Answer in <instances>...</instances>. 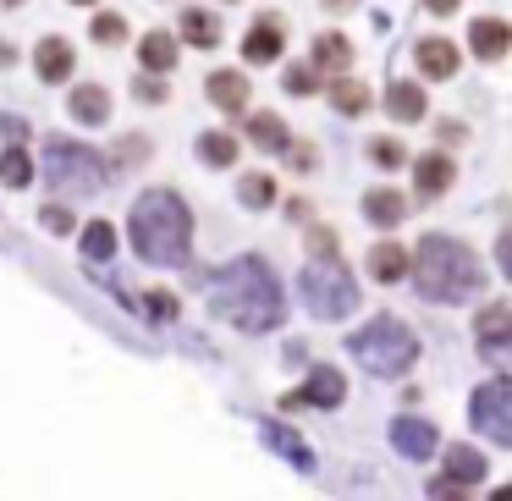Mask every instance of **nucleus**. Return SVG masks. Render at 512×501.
<instances>
[{"label":"nucleus","mask_w":512,"mask_h":501,"mask_svg":"<svg viewBox=\"0 0 512 501\" xmlns=\"http://www.w3.org/2000/svg\"><path fill=\"white\" fill-rule=\"evenodd\" d=\"M210 292H215V314L232 320L237 331H270V325H281V309H287L281 281L270 276L265 259H237V265H226Z\"/></svg>","instance_id":"f257e3e1"},{"label":"nucleus","mask_w":512,"mask_h":501,"mask_svg":"<svg viewBox=\"0 0 512 501\" xmlns=\"http://www.w3.org/2000/svg\"><path fill=\"white\" fill-rule=\"evenodd\" d=\"M270 199H276V182L270 177H243V204L248 210H265Z\"/></svg>","instance_id":"2f4dec72"},{"label":"nucleus","mask_w":512,"mask_h":501,"mask_svg":"<svg viewBox=\"0 0 512 501\" xmlns=\"http://www.w3.org/2000/svg\"><path fill=\"white\" fill-rule=\"evenodd\" d=\"M83 254H89L94 265H105V259L116 254V226L111 221H89V226H83Z\"/></svg>","instance_id":"393cba45"},{"label":"nucleus","mask_w":512,"mask_h":501,"mask_svg":"<svg viewBox=\"0 0 512 501\" xmlns=\"http://www.w3.org/2000/svg\"><path fill=\"white\" fill-rule=\"evenodd\" d=\"M369 160H375V166H402V144H391V138L380 144L375 138V144H369Z\"/></svg>","instance_id":"473e14b6"},{"label":"nucleus","mask_w":512,"mask_h":501,"mask_svg":"<svg viewBox=\"0 0 512 501\" xmlns=\"http://www.w3.org/2000/svg\"><path fill=\"white\" fill-rule=\"evenodd\" d=\"M342 397H347V380H342V369H331V364H314L309 386L298 391V402H314V408H336Z\"/></svg>","instance_id":"9d476101"},{"label":"nucleus","mask_w":512,"mask_h":501,"mask_svg":"<svg viewBox=\"0 0 512 501\" xmlns=\"http://www.w3.org/2000/svg\"><path fill=\"white\" fill-rule=\"evenodd\" d=\"M265 441L276 446L281 457H292V463H298V468H309V463H314V457H309V446H303V441H298V435H292V430H281V424H265Z\"/></svg>","instance_id":"c85d7f7f"},{"label":"nucleus","mask_w":512,"mask_h":501,"mask_svg":"<svg viewBox=\"0 0 512 501\" xmlns=\"http://www.w3.org/2000/svg\"><path fill=\"white\" fill-rule=\"evenodd\" d=\"M303 303H309L320 320H342V314L358 309V281L336 265V254L314 259V265L303 270Z\"/></svg>","instance_id":"39448f33"},{"label":"nucleus","mask_w":512,"mask_h":501,"mask_svg":"<svg viewBox=\"0 0 512 501\" xmlns=\"http://www.w3.org/2000/svg\"><path fill=\"white\" fill-rule=\"evenodd\" d=\"M6 6H23V0H6Z\"/></svg>","instance_id":"79ce46f5"},{"label":"nucleus","mask_w":512,"mask_h":501,"mask_svg":"<svg viewBox=\"0 0 512 501\" xmlns=\"http://www.w3.org/2000/svg\"><path fill=\"white\" fill-rule=\"evenodd\" d=\"M182 39H188V45H199V50H215V45H221V23H215L210 12H199V6H193V12H182Z\"/></svg>","instance_id":"412c9836"},{"label":"nucleus","mask_w":512,"mask_h":501,"mask_svg":"<svg viewBox=\"0 0 512 501\" xmlns=\"http://www.w3.org/2000/svg\"><path fill=\"white\" fill-rule=\"evenodd\" d=\"M34 72L45 83H67L72 78V45L67 39H45V45L34 50Z\"/></svg>","instance_id":"f8f14e48"},{"label":"nucleus","mask_w":512,"mask_h":501,"mask_svg":"<svg viewBox=\"0 0 512 501\" xmlns=\"http://www.w3.org/2000/svg\"><path fill=\"white\" fill-rule=\"evenodd\" d=\"M391 446H397L402 457H430L435 446H441V435H435L424 419H397L391 424Z\"/></svg>","instance_id":"9b49d317"},{"label":"nucleus","mask_w":512,"mask_h":501,"mask_svg":"<svg viewBox=\"0 0 512 501\" xmlns=\"http://www.w3.org/2000/svg\"><path fill=\"white\" fill-rule=\"evenodd\" d=\"M468 45H474V56L501 61V56H507V45H512V28H507V23H496V17H485V23L468 28Z\"/></svg>","instance_id":"ddd939ff"},{"label":"nucleus","mask_w":512,"mask_h":501,"mask_svg":"<svg viewBox=\"0 0 512 501\" xmlns=\"http://www.w3.org/2000/svg\"><path fill=\"white\" fill-rule=\"evenodd\" d=\"M204 89H210V100L221 105V111H232V116L248 111V78H243V72H215Z\"/></svg>","instance_id":"f3484780"},{"label":"nucleus","mask_w":512,"mask_h":501,"mask_svg":"<svg viewBox=\"0 0 512 501\" xmlns=\"http://www.w3.org/2000/svg\"><path fill=\"white\" fill-rule=\"evenodd\" d=\"M331 100H336V111H342V116H364L369 111V89H364V83H353V78H336L331 83Z\"/></svg>","instance_id":"bb28decb"},{"label":"nucleus","mask_w":512,"mask_h":501,"mask_svg":"<svg viewBox=\"0 0 512 501\" xmlns=\"http://www.w3.org/2000/svg\"><path fill=\"white\" fill-rule=\"evenodd\" d=\"M347 61H353V45H347L342 34H320V39H314V67L347 72Z\"/></svg>","instance_id":"5701e85b"},{"label":"nucleus","mask_w":512,"mask_h":501,"mask_svg":"<svg viewBox=\"0 0 512 501\" xmlns=\"http://www.w3.org/2000/svg\"><path fill=\"white\" fill-rule=\"evenodd\" d=\"M325 6H331V12H347V6H358V0H325Z\"/></svg>","instance_id":"ea45409f"},{"label":"nucleus","mask_w":512,"mask_h":501,"mask_svg":"<svg viewBox=\"0 0 512 501\" xmlns=\"http://www.w3.org/2000/svg\"><path fill=\"white\" fill-rule=\"evenodd\" d=\"M468 419H474V430L485 435V441L512 446V386H507V380L479 386L474 402H468Z\"/></svg>","instance_id":"0eeeda50"},{"label":"nucleus","mask_w":512,"mask_h":501,"mask_svg":"<svg viewBox=\"0 0 512 501\" xmlns=\"http://www.w3.org/2000/svg\"><path fill=\"white\" fill-rule=\"evenodd\" d=\"M72 116H78L83 127H100L105 116H111V94L100 89V83H83V89H72Z\"/></svg>","instance_id":"2eb2a0df"},{"label":"nucleus","mask_w":512,"mask_h":501,"mask_svg":"<svg viewBox=\"0 0 512 501\" xmlns=\"http://www.w3.org/2000/svg\"><path fill=\"white\" fill-rule=\"evenodd\" d=\"M424 6H430V12H441V17H446V12H457V0H424Z\"/></svg>","instance_id":"58836bf2"},{"label":"nucleus","mask_w":512,"mask_h":501,"mask_svg":"<svg viewBox=\"0 0 512 501\" xmlns=\"http://www.w3.org/2000/svg\"><path fill=\"white\" fill-rule=\"evenodd\" d=\"M479 479H485V457L468 452V446H452V452H446V474L430 485V496H463Z\"/></svg>","instance_id":"6e6552de"},{"label":"nucleus","mask_w":512,"mask_h":501,"mask_svg":"<svg viewBox=\"0 0 512 501\" xmlns=\"http://www.w3.org/2000/svg\"><path fill=\"white\" fill-rule=\"evenodd\" d=\"M133 94H138L144 105H155V100H166V83H155V78H138V83H133Z\"/></svg>","instance_id":"e433bc0d"},{"label":"nucleus","mask_w":512,"mask_h":501,"mask_svg":"<svg viewBox=\"0 0 512 501\" xmlns=\"http://www.w3.org/2000/svg\"><path fill=\"white\" fill-rule=\"evenodd\" d=\"M149 314H155V320H171V314H177V298H171V292H149Z\"/></svg>","instance_id":"c9c22d12"},{"label":"nucleus","mask_w":512,"mask_h":501,"mask_svg":"<svg viewBox=\"0 0 512 501\" xmlns=\"http://www.w3.org/2000/svg\"><path fill=\"white\" fill-rule=\"evenodd\" d=\"M138 61H144L149 72H171V67H177V39L160 34V28H155V34H144V45H138Z\"/></svg>","instance_id":"aec40b11"},{"label":"nucleus","mask_w":512,"mask_h":501,"mask_svg":"<svg viewBox=\"0 0 512 501\" xmlns=\"http://www.w3.org/2000/svg\"><path fill=\"white\" fill-rule=\"evenodd\" d=\"M413 171H419V199H435V193H446V188H452V177H457L446 155H419V166H413Z\"/></svg>","instance_id":"a211bd4d"},{"label":"nucleus","mask_w":512,"mask_h":501,"mask_svg":"<svg viewBox=\"0 0 512 501\" xmlns=\"http://www.w3.org/2000/svg\"><path fill=\"white\" fill-rule=\"evenodd\" d=\"M309 248H314V259H331V254H336V232L314 226V232H309Z\"/></svg>","instance_id":"72a5a7b5"},{"label":"nucleus","mask_w":512,"mask_h":501,"mask_svg":"<svg viewBox=\"0 0 512 501\" xmlns=\"http://www.w3.org/2000/svg\"><path fill=\"white\" fill-rule=\"evenodd\" d=\"M347 353L358 358V364L369 369V375L380 380H397L413 369V358H419V342H413V331L402 320H391V314H380V320H369L364 331L347 342Z\"/></svg>","instance_id":"20e7f679"},{"label":"nucleus","mask_w":512,"mask_h":501,"mask_svg":"<svg viewBox=\"0 0 512 501\" xmlns=\"http://www.w3.org/2000/svg\"><path fill=\"white\" fill-rule=\"evenodd\" d=\"M369 276L375 281H402L408 276V254H402L397 243H375L369 248Z\"/></svg>","instance_id":"6ab92c4d"},{"label":"nucleus","mask_w":512,"mask_h":501,"mask_svg":"<svg viewBox=\"0 0 512 501\" xmlns=\"http://www.w3.org/2000/svg\"><path fill=\"white\" fill-rule=\"evenodd\" d=\"M39 221H45V226H50V232H56V237H61V232H72V215L61 210V204H50V210L39 215Z\"/></svg>","instance_id":"4c0bfd02"},{"label":"nucleus","mask_w":512,"mask_h":501,"mask_svg":"<svg viewBox=\"0 0 512 501\" xmlns=\"http://www.w3.org/2000/svg\"><path fill=\"white\" fill-rule=\"evenodd\" d=\"M413 281H419L424 298L435 303H463L485 287V270L468 254L457 237H424L419 243V265H413Z\"/></svg>","instance_id":"7ed1b4c3"},{"label":"nucleus","mask_w":512,"mask_h":501,"mask_svg":"<svg viewBox=\"0 0 512 501\" xmlns=\"http://www.w3.org/2000/svg\"><path fill=\"white\" fill-rule=\"evenodd\" d=\"M199 155L210 160V166H232V160H237V138L232 133H204L199 138Z\"/></svg>","instance_id":"c756f323"},{"label":"nucleus","mask_w":512,"mask_h":501,"mask_svg":"<svg viewBox=\"0 0 512 501\" xmlns=\"http://www.w3.org/2000/svg\"><path fill=\"white\" fill-rule=\"evenodd\" d=\"M386 111L397 116V122H424V111H430V94H424L419 83H391Z\"/></svg>","instance_id":"4468645a"},{"label":"nucleus","mask_w":512,"mask_h":501,"mask_svg":"<svg viewBox=\"0 0 512 501\" xmlns=\"http://www.w3.org/2000/svg\"><path fill=\"white\" fill-rule=\"evenodd\" d=\"M287 89L292 94H314V67H287Z\"/></svg>","instance_id":"f704fd0d"},{"label":"nucleus","mask_w":512,"mask_h":501,"mask_svg":"<svg viewBox=\"0 0 512 501\" xmlns=\"http://www.w3.org/2000/svg\"><path fill=\"white\" fill-rule=\"evenodd\" d=\"M133 248L149 265H188L193 248V215L171 188H149L133 204Z\"/></svg>","instance_id":"f03ea898"},{"label":"nucleus","mask_w":512,"mask_h":501,"mask_svg":"<svg viewBox=\"0 0 512 501\" xmlns=\"http://www.w3.org/2000/svg\"><path fill=\"white\" fill-rule=\"evenodd\" d=\"M0 182H6V188H28V182H34L28 149H6V155H0Z\"/></svg>","instance_id":"cd10ccee"},{"label":"nucleus","mask_w":512,"mask_h":501,"mask_svg":"<svg viewBox=\"0 0 512 501\" xmlns=\"http://www.w3.org/2000/svg\"><path fill=\"white\" fill-rule=\"evenodd\" d=\"M45 166H50V182L67 188V193H100V182H105V160L83 144H67V138L50 144Z\"/></svg>","instance_id":"423d86ee"},{"label":"nucleus","mask_w":512,"mask_h":501,"mask_svg":"<svg viewBox=\"0 0 512 501\" xmlns=\"http://www.w3.org/2000/svg\"><path fill=\"white\" fill-rule=\"evenodd\" d=\"M89 34L100 39V45H122V39H127V17L100 12V17H94V28H89Z\"/></svg>","instance_id":"7c9ffc66"},{"label":"nucleus","mask_w":512,"mask_h":501,"mask_svg":"<svg viewBox=\"0 0 512 501\" xmlns=\"http://www.w3.org/2000/svg\"><path fill=\"white\" fill-rule=\"evenodd\" d=\"M72 6H94V0H72Z\"/></svg>","instance_id":"a19ab883"},{"label":"nucleus","mask_w":512,"mask_h":501,"mask_svg":"<svg viewBox=\"0 0 512 501\" xmlns=\"http://www.w3.org/2000/svg\"><path fill=\"white\" fill-rule=\"evenodd\" d=\"M243 56L254 61V67H265V61H276V56H281V34H276V23H259V28H248V39H243Z\"/></svg>","instance_id":"4be33fe9"},{"label":"nucleus","mask_w":512,"mask_h":501,"mask_svg":"<svg viewBox=\"0 0 512 501\" xmlns=\"http://www.w3.org/2000/svg\"><path fill=\"white\" fill-rule=\"evenodd\" d=\"M364 215H369L375 226H397V221H402V193H391V188L364 193Z\"/></svg>","instance_id":"b1692460"},{"label":"nucleus","mask_w":512,"mask_h":501,"mask_svg":"<svg viewBox=\"0 0 512 501\" xmlns=\"http://www.w3.org/2000/svg\"><path fill=\"white\" fill-rule=\"evenodd\" d=\"M457 61H463V56H457L452 39H424V45H419V72H424V78H452Z\"/></svg>","instance_id":"dca6fc26"},{"label":"nucleus","mask_w":512,"mask_h":501,"mask_svg":"<svg viewBox=\"0 0 512 501\" xmlns=\"http://www.w3.org/2000/svg\"><path fill=\"white\" fill-rule=\"evenodd\" d=\"M248 138H254L259 149H276V155H281V144H287V127H281V116L259 111V116H248Z\"/></svg>","instance_id":"a878e982"},{"label":"nucleus","mask_w":512,"mask_h":501,"mask_svg":"<svg viewBox=\"0 0 512 501\" xmlns=\"http://www.w3.org/2000/svg\"><path fill=\"white\" fill-rule=\"evenodd\" d=\"M474 336H479V347H485V358H507V336H512V309L507 303H490V309L474 320Z\"/></svg>","instance_id":"1a4fd4ad"}]
</instances>
